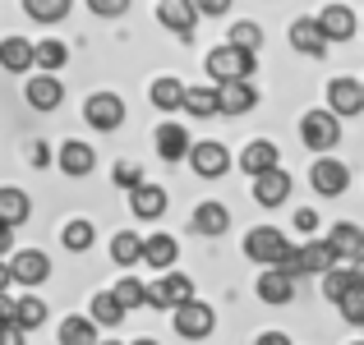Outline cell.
Segmentation results:
<instances>
[{
	"mask_svg": "<svg viewBox=\"0 0 364 345\" xmlns=\"http://www.w3.org/2000/svg\"><path fill=\"white\" fill-rule=\"evenodd\" d=\"M328 267H337V248L328 239H304V244H291V253L282 258V272L291 276H323Z\"/></svg>",
	"mask_w": 364,
	"mask_h": 345,
	"instance_id": "1",
	"label": "cell"
},
{
	"mask_svg": "<svg viewBox=\"0 0 364 345\" xmlns=\"http://www.w3.org/2000/svg\"><path fill=\"white\" fill-rule=\"evenodd\" d=\"M291 253V235L277 226H254L245 235V258L249 263H263V267H282V258Z\"/></svg>",
	"mask_w": 364,
	"mask_h": 345,
	"instance_id": "2",
	"label": "cell"
},
{
	"mask_svg": "<svg viewBox=\"0 0 364 345\" xmlns=\"http://www.w3.org/2000/svg\"><path fill=\"white\" fill-rule=\"evenodd\" d=\"M300 138H304V148H314V152H323V157H328V152L341 143V120L328 106L304 111L300 115Z\"/></svg>",
	"mask_w": 364,
	"mask_h": 345,
	"instance_id": "3",
	"label": "cell"
},
{
	"mask_svg": "<svg viewBox=\"0 0 364 345\" xmlns=\"http://www.w3.org/2000/svg\"><path fill=\"white\" fill-rule=\"evenodd\" d=\"M208 79L213 83H240V79H249V74H254V55H245V51H235V46H213V51H208Z\"/></svg>",
	"mask_w": 364,
	"mask_h": 345,
	"instance_id": "4",
	"label": "cell"
},
{
	"mask_svg": "<svg viewBox=\"0 0 364 345\" xmlns=\"http://www.w3.org/2000/svg\"><path fill=\"white\" fill-rule=\"evenodd\" d=\"M171 327H176L185 341H203V336H213V327H217V309L203 304V300L176 304V309H171Z\"/></svg>",
	"mask_w": 364,
	"mask_h": 345,
	"instance_id": "5",
	"label": "cell"
},
{
	"mask_svg": "<svg viewBox=\"0 0 364 345\" xmlns=\"http://www.w3.org/2000/svg\"><path fill=\"white\" fill-rule=\"evenodd\" d=\"M189 170H194L198 180H222L226 170H231V152L222 148L217 138H203V143H189Z\"/></svg>",
	"mask_w": 364,
	"mask_h": 345,
	"instance_id": "6",
	"label": "cell"
},
{
	"mask_svg": "<svg viewBox=\"0 0 364 345\" xmlns=\"http://www.w3.org/2000/svg\"><path fill=\"white\" fill-rule=\"evenodd\" d=\"M83 120H88L97 133H116L124 124V102L116 92H92V97L83 102Z\"/></svg>",
	"mask_w": 364,
	"mask_h": 345,
	"instance_id": "7",
	"label": "cell"
},
{
	"mask_svg": "<svg viewBox=\"0 0 364 345\" xmlns=\"http://www.w3.org/2000/svg\"><path fill=\"white\" fill-rule=\"evenodd\" d=\"M309 185L318 189L323 198H341L350 189V166H346V161H337V157H318L309 166Z\"/></svg>",
	"mask_w": 364,
	"mask_h": 345,
	"instance_id": "8",
	"label": "cell"
},
{
	"mask_svg": "<svg viewBox=\"0 0 364 345\" xmlns=\"http://www.w3.org/2000/svg\"><path fill=\"white\" fill-rule=\"evenodd\" d=\"M5 267H9V281L28 285V290H33V285H42L46 276H51V258H46L42 248H18Z\"/></svg>",
	"mask_w": 364,
	"mask_h": 345,
	"instance_id": "9",
	"label": "cell"
},
{
	"mask_svg": "<svg viewBox=\"0 0 364 345\" xmlns=\"http://www.w3.org/2000/svg\"><path fill=\"white\" fill-rule=\"evenodd\" d=\"M249 189H254L258 207H282V203H291V170L272 166V170H263V175L249 180Z\"/></svg>",
	"mask_w": 364,
	"mask_h": 345,
	"instance_id": "10",
	"label": "cell"
},
{
	"mask_svg": "<svg viewBox=\"0 0 364 345\" xmlns=\"http://www.w3.org/2000/svg\"><path fill=\"white\" fill-rule=\"evenodd\" d=\"M157 18H161V28H166V33L180 37V42H189V37H194V28H198V14H194V5H189V0H157Z\"/></svg>",
	"mask_w": 364,
	"mask_h": 345,
	"instance_id": "11",
	"label": "cell"
},
{
	"mask_svg": "<svg viewBox=\"0 0 364 345\" xmlns=\"http://www.w3.org/2000/svg\"><path fill=\"white\" fill-rule=\"evenodd\" d=\"M314 23H318V33L328 37V42H350V37H355V9L350 5H323Z\"/></svg>",
	"mask_w": 364,
	"mask_h": 345,
	"instance_id": "12",
	"label": "cell"
},
{
	"mask_svg": "<svg viewBox=\"0 0 364 345\" xmlns=\"http://www.w3.org/2000/svg\"><path fill=\"white\" fill-rule=\"evenodd\" d=\"M328 111L337 115H360L364 111V83L360 79H332L328 83Z\"/></svg>",
	"mask_w": 364,
	"mask_h": 345,
	"instance_id": "13",
	"label": "cell"
},
{
	"mask_svg": "<svg viewBox=\"0 0 364 345\" xmlns=\"http://www.w3.org/2000/svg\"><path fill=\"white\" fill-rule=\"evenodd\" d=\"M23 97L33 111H55L65 102V83L55 79V74H33V79L23 83Z\"/></svg>",
	"mask_w": 364,
	"mask_h": 345,
	"instance_id": "14",
	"label": "cell"
},
{
	"mask_svg": "<svg viewBox=\"0 0 364 345\" xmlns=\"http://www.w3.org/2000/svg\"><path fill=\"white\" fill-rule=\"evenodd\" d=\"M55 166H60L65 175L83 180V175H92V166H97V152H92L88 143H79V138H65L60 152H55Z\"/></svg>",
	"mask_w": 364,
	"mask_h": 345,
	"instance_id": "15",
	"label": "cell"
},
{
	"mask_svg": "<svg viewBox=\"0 0 364 345\" xmlns=\"http://www.w3.org/2000/svg\"><path fill=\"white\" fill-rule=\"evenodd\" d=\"M254 290H258V300L272 304V309H282V304H291V300H295V281L282 272V267H267V272L254 281Z\"/></svg>",
	"mask_w": 364,
	"mask_h": 345,
	"instance_id": "16",
	"label": "cell"
},
{
	"mask_svg": "<svg viewBox=\"0 0 364 345\" xmlns=\"http://www.w3.org/2000/svg\"><path fill=\"white\" fill-rule=\"evenodd\" d=\"M129 212L139 217V221H157V217L166 212V189L143 180L139 189H129Z\"/></svg>",
	"mask_w": 364,
	"mask_h": 345,
	"instance_id": "17",
	"label": "cell"
},
{
	"mask_svg": "<svg viewBox=\"0 0 364 345\" xmlns=\"http://www.w3.org/2000/svg\"><path fill=\"white\" fill-rule=\"evenodd\" d=\"M254 102H258V92H254L249 79L217 83V111H222V115H245V111H254Z\"/></svg>",
	"mask_w": 364,
	"mask_h": 345,
	"instance_id": "18",
	"label": "cell"
},
{
	"mask_svg": "<svg viewBox=\"0 0 364 345\" xmlns=\"http://www.w3.org/2000/svg\"><path fill=\"white\" fill-rule=\"evenodd\" d=\"M152 143H157V157L161 161H180L189 152V129L185 124H176V120H166V124H157V133H152Z\"/></svg>",
	"mask_w": 364,
	"mask_h": 345,
	"instance_id": "19",
	"label": "cell"
},
{
	"mask_svg": "<svg viewBox=\"0 0 364 345\" xmlns=\"http://www.w3.org/2000/svg\"><path fill=\"white\" fill-rule=\"evenodd\" d=\"M286 37H291V46L300 55H328V37L318 33V23H314V18H291Z\"/></svg>",
	"mask_w": 364,
	"mask_h": 345,
	"instance_id": "20",
	"label": "cell"
},
{
	"mask_svg": "<svg viewBox=\"0 0 364 345\" xmlns=\"http://www.w3.org/2000/svg\"><path fill=\"white\" fill-rule=\"evenodd\" d=\"M176 258H180V244L171 235H148V239H143L139 263H148L152 272H171V267H176Z\"/></svg>",
	"mask_w": 364,
	"mask_h": 345,
	"instance_id": "21",
	"label": "cell"
},
{
	"mask_svg": "<svg viewBox=\"0 0 364 345\" xmlns=\"http://www.w3.org/2000/svg\"><path fill=\"white\" fill-rule=\"evenodd\" d=\"M70 65V46L60 37H46V42H33V70L37 74H60Z\"/></svg>",
	"mask_w": 364,
	"mask_h": 345,
	"instance_id": "22",
	"label": "cell"
},
{
	"mask_svg": "<svg viewBox=\"0 0 364 345\" xmlns=\"http://www.w3.org/2000/svg\"><path fill=\"white\" fill-rule=\"evenodd\" d=\"M272 166H282V157H277V143H267V138H254L240 152V170H245L249 180L263 175V170H272Z\"/></svg>",
	"mask_w": 364,
	"mask_h": 345,
	"instance_id": "23",
	"label": "cell"
},
{
	"mask_svg": "<svg viewBox=\"0 0 364 345\" xmlns=\"http://www.w3.org/2000/svg\"><path fill=\"white\" fill-rule=\"evenodd\" d=\"M328 244L337 248V258H355V267H360V258H364V230L355 221H337L328 230Z\"/></svg>",
	"mask_w": 364,
	"mask_h": 345,
	"instance_id": "24",
	"label": "cell"
},
{
	"mask_svg": "<svg viewBox=\"0 0 364 345\" xmlns=\"http://www.w3.org/2000/svg\"><path fill=\"white\" fill-rule=\"evenodd\" d=\"M28 217H33V198L23 194V189H14V185H5L0 189V226H23Z\"/></svg>",
	"mask_w": 364,
	"mask_h": 345,
	"instance_id": "25",
	"label": "cell"
},
{
	"mask_svg": "<svg viewBox=\"0 0 364 345\" xmlns=\"http://www.w3.org/2000/svg\"><path fill=\"white\" fill-rule=\"evenodd\" d=\"M0 70L28 74L33 70V42H28V37H5V42H0Z\"/></svg>",
	"mask_w": 364,
	"mask_h": 345,
	"instance_id": "26",
	"label": "cell"
},
{
	"mask_svg": "<svg viewBox=\"0 0 364 345\" xmlns=\"http://www.w3.org/2000/svg\"><path fill=\"white\" fill-rule=\"evenodd\" d=\"M194 230L198 235H226V230H231V212H226L222 203H198L194 207Z\"/></svg>",
	"mask_w": 364,
	"mask_h": 345,
	"instance_id": "27",
	"label": "cell"
},
{
	"mask_svg": "<svg viewBox=\"0 0 364 345\" xmlns=\"http://www.w3.org/2000/svg\"><path fill=\"white\" fill-rule=\"evenodd\" d=\"M355 281H364V267H328V272H323V300L337 304Z\"/></svg>",
	"mask_w": 364,
	"mask_h": 345,
	"instance_id": "28",
	"label": "cell"
},
{
	"mask_svg": "<svg viewBox=\"0 0 364 345\" xmlns=\"http://www.w3.org/2000/svg\"><path fill=\"white\" fill-rule=\"evenodd\" d=\"M226 46H235V51H245V55H258L263 51V28H258L254 18H240V23H231V33H226Z\"/></svg>",
	"mask_w": 364,
	"mask_h": 345,
	"instance_id": "29",
	"label": "cell"
},
{
	"mask_svg": "<svg viewBox=\"0 0 364 345\" xmlns=\"http://www.w3.org/2000/svg\"><path fill=\"white\" fill-rule=\"evenodd\" d=\"M46 322V300H37V295H23V300H14V327L23 332H37Z\"/></svg>",
	"mask_w": 364,
	"mask_h": 345,
	"instance_id": "30",
	"label": "cell"
},
{
	"mask_svg": "<svg viewBox=\"0 0 364 345\" xmlns=\"http://www.w3.org/2000/svg\"><path fill=\"white\" fill-rule=\"evenodd\" d=\"M148 97H152V106H157V111H180V97H185V83H180V79H171V74H161V79H152Z\"/></svg>",
	"mask_w": 364,
	"mask_h": 345,
	"instance_id": "31",
	"label": "cell"
},
{
	"mask_svg": "<svg viewBox=\"0 0 364 345\" xmlns=\"http://www.w3.org/2000/svg\"><path fill=\"white\" fill-rule=\"evenodd\" d=\"M180 111L198 115V120L217 115V88H213V83H203V88H185V97H180Z\"/></svg>",
	"mask_w": 364,
	"mask_h": 345,
	"instance_id": "32",
	"label": "cell"
},
{
	"mask_svg": "<svg viewBox=\"0 0 364 345\" xmlns=\"http://www.w3.org/2000/svg\"><path fill=\"white\" fill-rule=\"evenodd\" d=\"M92 239H97V230H92V221H83V217L65 221V230H60V244L70 248V253H88Z\"/></svg>",
	"mask_w": 364,
	"mask_h": 345,
	"instance_id": "33",
	"label": "cell"
},
{
	"mask_svg": "<svg viewBox=\"0 0 364 345\" xmlns=\"http://www.w3.org/2000/svg\"><path fill=\"white\" fill-rule=\"evenodd\" d=\"M70 9H74V0H23V14L33 23H60Z\"/></svg>",
	"mask_w": 364,
	"mask_h": 345,
	"instance_id": "34",
	"label": "cell"
},
{
	"mask_svg": "<svg viewBox=\"0 0 364 345\" xmlns=\"http://www.w3.org/2000/svg\"><path fill=\"white\" fill-rule=\"evenodd\" d=\"M88 322H92V327H120V322H124V309H120L116 300H111V290L92 295V313H88Z\"/></svg>",
	"mask_w": 364,
	"mask_h": 345,
	"instance_id": "35",
	"label": "cell"
},
{
	"mask_svg": "<svg viewBox=\"0 0 364 345\" xmlns=\"http://www.w3.org/2000/svg\"><path fill=\"white\" fill-rule=\"evenodd\" d=\"M143 253V235H134V230H116L111 235V258H116L120 267H134Z\"/></svg>",
	"mask_w": 364,
	"mask_h": 345,
	"instance_id": "36",
	"label": "cell"
},
{
	"mask_svg": "<svg viewBox=\"0 0 364 345\" xmlns=\"http://www.w3.org/2000/svg\"><path fill=\"white\" fill-rule=\"evenodd\" d=\"M161 290H166V309L194 300V281H189L185 272H161Z\"/></svg>",
	"mask_w": 364,
	"mask_h": 345,
	"instance_id": "37",
	"label": "cell"
},
{
	"mask_svg": "<svg viewBox=\"0 0 364 345\" xmlns=\"http://www.w3.org/2000/svg\"><path fill=\"white\" fill-rule=\"evenodd\" d=\"M60 345H97V327H92L88 318H65L60 322Z\"/></svg>",
	"mask_w": 364,
	"mask_h": 345,
	"instance_id": "38",
	"label": "cell"
},
{
	"mask_svg": "<svg viewBox=\"0 0 364 345\" xmlns=\"http://www.w3.org/2000/svg\"><path fill=\"white\" fill-rule=\"evenodd\" d=\"M111 300H116L124 313H129V309H143V281H139V276H120V281L111 285Z\"/></svg>",
	"mask_w": 364,
	"mask_h": 345,
	"instance_id": "39",
	"label": "cell"
},
{
	"mask_svg": "<svg viewBox=\"0 0 364 345\" xmlns=\"http://www.w3.org/2000/svg\"><path fill=\"white\" fill-rule=\"evenodd\" d=\"M337 304H341V318H346L350 327H364V281H355Z\"/></svg>",
	"mask_w": 364,
	"mask_h": 345,
	"instance_id": "40",
	"label": "cell"
},
{
	"mask_svg": "<svg viewBox=\"0 0 364 345\" xmlns=\"http://www.w3.org/2000/svg\"><path fill=\"white\" fill-rule=\"evenodd\" d=\"M111 180H116V185L124 189V194H129V189H139V185H143V170L134 166V161H120V166L111 170Z\"/></svg>",
	"mask_w": 364,
	"mask_h": 345,
	"instance_id": "41",
	"label": "cell"
},
{
	"mask_svg": "<svg viewBox=\"0 0 364 345\" xmlns=\"http://www.w3.org/2000/svg\"><path fill=\"white\" fill-rule=\"evenodd\" d=\"M88 9L97 18H120L124 9H129V0H88Z\"/></svg>",
	"mask_w": 364,
	"mask_h": 345,
	"instance_id": "42",
	"label": "cell"
},
{
	"mask_svg": "<svg viewBox=\"0 0 364 345\" xmlns=\"http://www.w3.org/2000/svg\"><path fill=\"white\" fill-rule=\"evenodd\" d=\"M295 230H300V235H314V230H318V212H314V207H295Z\"/></svg>",
	"mask_w": 364,
	"mask_h": 345,
	"instance_id": "43",
	"label": "cell"
},
{
	"mask_svg": "<svg viewBox=\"0 0 364 345\" xmlns=\"http://www.w3.org/2000/svg\"><path fill=\"white\" fill-rule=\"evenodd\" d=\"M189 5H194V14L217 18V14H226V9H231V0H189Z\"/></svg>",
	"mask_w": 364,
	"mask_h": 345,
	"instance_id": "44",
	"label": "cell"
},
{
	"mask_svg": "<svg viewBox=\"0 0 364 345\" xmlns=\"http://www.w3.org/2000/svg\"><path fill=\"white\" fill-rule=\"evenodd\" d=\"M28 161H33V166H46V161H51V148H46V143H33V148H28Z\"/></svg>",
	"mask_w": 364,
	"mask_h": 345,
	"instance_id": "45",
	"label": "cell"
},
{
	"mask_svg": "<svg viewBox=\"0 0 364 345\" xmlns=\"http://www.w3.org/2000/svg\"><path fill=\"white\" fill-rule=\"evenodd\" d=\"M0 345H23V332H18L14 322H5V327H0Z\"/></svg>",
	"mask_w": 364,
	"mask_h": 345,
	"instance_id": "46",
	"label": "cell"
},
{
	"mask_svg": "<svg viewBox=\"0 0 364 345\" xmlns=\"http://www.w3.org/2000/svg\"><path fill=\"white\" fill-rule=\"evenodd\" d=\"M5 322H14V300H9V290H0V327Z\"/></svg>",
	"mask_w": 364,
	"mask_h": 345,
	"instance_id": "47",
	"label": "cell"
},
{
	"mask_svg": "<svg viewBox=\"0 0 364 345\" xmlns=\"http://www.w3.org/2000/svg\"><path fill=\"white\" fill-rule=\"evenodd\" d=\"M254 345H291V336H286V332H263Z\"/></svg>",
	"mask_w": 364,
	"mask_h": 345,
	"instance_id": "48",
	"label": "cell"
},
{
	"mask_svg": "<svg viewBox=\"0 0 364 345\" xmlns=\"http://www.w3.org/2000/svg\"><path fill=\"white\" fill-rule=\"evenodd\" d=\"M9 248H14V230H9V226H0V258H5Z\"/></svg>",
	"mask_w": 364,
	"mask_h": 345,
	"instance_id": "49",
	"label": "cell"
},
{
	"mask_svg": "<svg viewBox=\"0 0 364 345\" xmlns=\"http://www.w3.org/2000/svg\"><path fill=\"white\" fill-rule=\"evenodd\" d=\"M9 285L14 281H9V267H5V258H0V290H9Z\"/></svg>",
	"mask_w": 364,
	"mask_h": 345,
	"instance_id": "50",
	"label": "cell"
},
{
	"mask_svg": "<svg viewBox=\"0 0 364 345\" xmlns=\"http://www.w3.org/2000/svg\"><path fill=\"white\" fill-rule=\"evenodd\" d=\"M129 345H157V341H152V336H139V341H129Z\"/></svg>",
	"mask_w": 364,
	"mask_h": 345,
	"instance_id": "51",
	"label": "cell"
},
{
	"mask_svg": "<svg viewBox=\"0 0 364 345\" xmlns=\"http://www.w3.org/2000/svg\"><path fill=\"white\" fill-rule=\"evenodd\" d=\"M97 345H120V341H97Z\"/></svg>",
	"mask_w": 364,
	"mask_h": 345,
	"instance_id": "52",
	"label": "cell"
},
{
	"mask_svg": "<svg viewBox=\"0 0 364 345\" xmlns=\"http://www.w3.org/2000/svg\"><path fill=\"white\" fill-rule=\"evenodd\" d=\"M350 345H364V341H350Z\"/></svg>",
	"mask_w": 364,
	"mask_h": 345,
	"instance_id": "53",
	"label": "cell"
}]
</instances>
